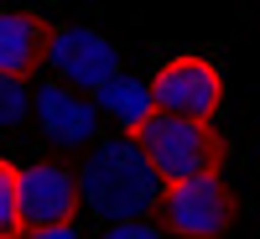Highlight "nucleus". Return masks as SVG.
Returning <instances> with one entry per match:
<instances>
[{"label":"nucleus","mask_w":260,"mask_h":239,"mask_svg":"<svg viewBox=\"0 0 260 239\" xmlns=\"http://www.w3.org/2000/svg\"><path fill=\"white\" fill-rule=\"evenodd\" d=\"M78 192L89 203L104 229L110 224H146L161 208V177L151 172V161L141 156V146L130 135H110L89 151V161L78 172Z\"/></svg>","instance_id":"obj_1"},{"label":"nucleus","mask_w":260,"mask_h":239,"mask_svg":"<svg viewBox=\"0 0 260 239\" xmlns=\"http://www.w3.org/2000/svg\"><path fill=\"white\" fill-rule=\"evenodd\" d=\"M130 141L141 146V156L161 177V187L192 182V177H219V166H224V135L213 125H198V120L151 115Z\"/></svg>","instance_id":"obj_2"},{"label":"nucleus","mask_w":260,"mask_h":239,"mask_svg":"<svg viewBox=\"0 0 260 239\" xmlns=\"http://www.w3.org/2000/svg\"><path fill=\"white\" fill-rule=\"evenodd\" d=\"M151 104H156V115L213 125V115H219V104H224L219 62L203 57V52H182V57L161 62V68L151 73Z\"/></svg>","instance_id":"obj_3"},{"label":"nucleus","mask_w":260,"mask_h":239,"mask_svg":"<svg viewBox=\"0 0 260 239\" xmlns=\"http://www.w3.org/2000/svg\"><path fill=\"white\" fill-rule=\"evenodd\" d=\"M78 203H83L78 172L57 166V161L21 166V177H16V213H21V234L26 239L52 234V229H73Z\"/></svg>","instance_id":"obj_4"},{"label":"nucleus","mask_w":260,"mask_h":239,"mask_svg":"<svg viewBox=\"0 0 260 239\" xmlns=\"http://www.w3.org/2000/svg\"><path fill=\"white\" fill-rule=\"evenodd\" d=\"M47 62H52V73L62 89H73V94H99L104 83H110L120 73V52H115V42L94 31V26H52L47 37Z\"/></svg>","instance_id":"obj_5"},{"label":"nucleus","mask_w":260,"mask_h":239,"mask_svg":"<svg viewBox=\"0 0 260 239\" xmlns=\"http://www.w3.org/2000/svg\"><path fill=\"white\" fill-rule=\"evenodd\" d=\"M161 229L182 234V239H219L234 224V192L224 177H192V182H172L161 192Z\"/></svg>","instance_id":"obj_6"},{"label":"nucleus","mask_w":260,"mask_h":239,"mask_svg":"<svg viewBox=\"0 0 260 239\" xmlns=\"http://www.w3.org/2000/svg\"><path fill=\"white\" fill-rule=\"evenodd\" d=\"M31 115L52 146H94L99 135V104L89 94H73L62 83H37L31 89Z\"/></svg>","instance_id":"obj_7"},{"label":"nucleus","mask_w":260,"mask_h":239,"mask_svg":"<svg viewBox=\"0 0 260 239\" xmlns=\"http://www.w3.org/2000/svg\"><path fill=\"white\" fill-rule=\"evenodd\" d=\"M47 37L52 26L37 11H0V78L26 83L47 62Z\"/></svg>","instance_id":"obj_8"},{"label":"nucleus","mask_w":260,"mask_h":239,"mask_svg":"<svg viewBox=\"0 0 260 239\" xmlns=\"http://www.w3.org/2000/svg\"><path fill=\"white\" fill-rule=\"evenodd\" d=\"M94 104H99L104 120H115V125L125 130V135H136V130L156 115V104H151V83H141L136 73H115V78L94 94Z\"/></svg>","instance_id":"obj_9"},{"label":"nucleus","mask_w":260,"mask_h":239,"mask_svg":"<svg viewBox=\"0 0 260 239\" xmlns=\"http://www.w3.org/2000/svg\"><path fill=\"white\" fill-rule=\"evenodd\" d=\"M16 177H21V166L0 156V239H21V213H16Z\"/></svg>","instance_id":"obj_10"},{"label":"nucleus","mask_w":260,"mask_h":239,"mask_svg":"<svg viewBox=\"0 0 260 239\" xmlns=\"http://www.w3.org/2000/svg\"><path fill=\"white\" fill-rule=\"evenodd\" d=\"M31 115V83L21 78H0V130H11Z\"/></svg>","instance_id":"obj_11"},{"label":"nucleus","mask_w":260,"mask_h":239,"mask_svg":"<svg viewBox=\"0 0 260 239\" xmlns=\"http://www.w3.org/2000/svg\"><path fill=\"white\" fill-rule=\"evenodd\" d=\"M99 239H167V234H161L156 224L146 219V224H110V229H104Z\"/></svg>","instance_id":"obj_12"},{"label":"nucleus","mask_w":260,"mask_h":239,"mask_svg":"<svg viewBox=\"0 0 260 239\" xmlns=\"http://www.w3.org/2000/svg\"><path fill=\"white\" fill-rule=\"evenodd\" d=\"M37 239H78V229H52V234H37Z\"/></svg>","instance_id":"obj_13"}]
</instances>
